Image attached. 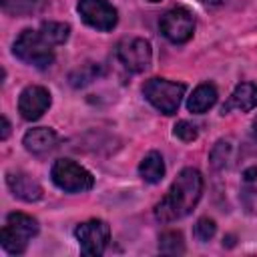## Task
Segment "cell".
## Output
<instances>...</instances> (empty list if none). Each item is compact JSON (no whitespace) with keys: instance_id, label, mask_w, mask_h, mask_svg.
Wrapping results in <instances>:
<instances>
[{"instance_id":"1","label":"cell","mask_w":257,"mask_h":257,"mask_svg":"<svg viewBox=\"0 0 257 257\" xmlns=\"http://www.w3.org/2000/svg\"><path fill=\"white\" fill-rule=\"evenodd\" d=\"M203 195V177L197 169H183L173 181L169 193L157 203L155 217L163 223H171L187 217Z\"/></svg>"},{"instance_id":"2","label":"cell","mask_w":257,"mask_h":257,"mask_svg":"<svg viewBox=\"0 0 257 257\" xmlns=\"http://www.w3.org/2000/svg\"><path fill=\"white\" fill-rule=\"evenodd\" d=\"M38 233V221L24 213H10L6 225L2 227V247L10 255H20L26 251L28 241Z\"/></svg>"},{"instance_id":"3","label":"cell","mask_w":257,"mask_h":257,"mask_svg":"<svg viewBox=\"0 0 257 257\" xmlns=\"http://www.w3.org/2000/svg\"><path fill=\"white\" fill-rule=\"evenodd\" d=\"M185 90H187V84L171 82L165 78H151L143 86L145 98L163 114H175L177 112L181 98L185 96Z\"/></svg>"},{"instance_id":"4","label":"cell","mask_w":257,"mask_h":257,"mask_svg":"<svg viewBox=\"0 0 257 257\" xmlns=\"http://www.w3.org/2000/svg\"><path fill=\"white\" fill-rule=\"evenodd\" d=\"M14 54L36 68H46L54 62L52 46L42 38L40 32L34 30H22L20 36L14 42Z\"/></svg>"},{"instance_id":"5","label":"cell","mask_w":257,"mask_h":257,"mask_svg":"<svg viewBox=\"0 0 257 257\" xmlns=\"http://www.w3.org/2000/svg\"><path fill=\"white\" fill-rule=\"evenodd\" d=\"M50 177L54 181V185L66 193H84L88 189H92L94 179L92 175L80 167L78 163L70 161V159H58L52 165Z\"/></svg>"},{"instance_id":"6","label":"cell","mask_w":257,"mask_h":257,"mask_svg":"<svg viewBox=\"0 0 257 257\" xmlns=\"http://www.w3.org/2000/svg\"><path fill=\"white\" fill-rule=\"evenodd\" d=\"M159 26H161V32L167 40H171L175 44H183L195 32V16L189 8L177 6V8H171L163 14Z\"/></svg>"},{"instance_id":"7","label":"cell","mask_w":257,"mask_h":257,"mask_svg":"<svg viewBox=\"0 0 257 257\" xmlns=\"http://www.w3.org/2000/svg\"><path fill=\"white\" fill-rule=\"evenodd\" d=\"M74 237L84 255H102V251L106 249L108 239H110V229L104 221L90 219V221L80 223L74 229Z\"/></svg>"},{"instance_id":"8","label":"cell","mask_w":257,"mask_h":257,"mask_svg":"<svg viewBox=\"0 0 257 257\" xmlns=\"http://www.w3.org/2000/svg\"><path fill=\"white\" fill-rule=\"evenodd\" d=\"M76 10L90 28H96L102 32L112 30L118 22L116 8L108 0H78Z\"/></svg>"},{"instance_id":"9","label":"cell","mask_w":257,"mask_h":257,"mask_svg":"<svg viewBox=\"0 0 257 257\" xmlns=\"http://www.w3.org/2000/svg\"><path fill=\"white\" fill-rule=\"evenodd\" d=\"M116 56L124 64V68L133 70V72H143L151 64L153 50H151L149 40L139 38V36H131V38H122L118 42Z\"/></svg>"},{"instance_id":"10","label":"cell","mask_w":257,"mask_h":257,"mask_svg":"<svg viewBox=\"0 0 257 257\" xmlns=\"http://www.w3.org/2000/svg\"><path fill=\"white\" fill-rule=\"evenodd\" d=\"M52 98H50V92L44 88V86H38V84H32V86H26L22 92H20V98H18V112L22 114L24 120H38L50 106Z\"/></svg>"},{"instance_id":"11","label":"cell","mask_w":257,"mask_h":257,"mask_svg":"<svg viewBox=\"0 0 257 257\" xmlns=\"http://www.w3.org/2000/svg\"><path fill=\"white\" fill-rule=\"evenodd\" d=\"M6 183L12 191L14 197L34 203L38 199H42V187L38 181H34L30 175L22 173V171H8L6 173Z\"/></svg>"},{"instance_id":"12","label":"cell","mask_w":257,"mask_h":257,"mask_svg":"<svg viewBox=\"0 0 257 257\" xmlns=\"http://www.w3.org/2000/svg\"><path fill=\"white\" fill-rule=\"evenodd\" d=\"M257 106V84L253 82H241L235 86V90L231 92L229 100L223 104V114L231 112V110H239V112H249Z\"/></svg>"},{"instance_id":"13","label":"cell","mask_w":257,"mask_h":257,"mask_svg":"<svg viewBox=\"0 0 257 257\" xmlns=\"http://www.w3.org/2000/svg\"><path fill=\"white\" fill-rule=\"evenodd\" d=\"M56 143H58V135L48 126L30 128L22 139L24 149L32 155H44V153L52 151L56 147Z\"/></svg>"},{"instance_id":"14","label":"cell","mask_w":257,"mask_h":257,"mask_svg":"<svg viewBox=\"0 0 257 257\" xmlns=\"http://www.w3.org/2000/svg\"><path fill=\"white\" fill-rule=\"evenodd\" d=\"M217 88L211 84V82H203V84H199L195 90H193V94L189 96V100H187V108L191 110V112H197V114H201V112H207L215 102H217Z\"/></svg>"},{"instance_id":"15","label":"cell","mask_w":257,"mask_h":257,"mask_svg":"<svg viewBox=\"0 0 257 257\" xmlns=\"http://www.w3.org/2000/svg\"><path fill=\"white\" fill-rule=\"evenodd\" d=\"M139 175L147 183H159L165 177V161H163L161 153H157V151L147 153L139 165Z\"/></svg>"},{"instance_id":"16","label":"cell","mask_w":257,"mask_h":257,"mask_svg":"<svg viewBox=\"0 0 257 257\" xmlns=\"http://www.w3.org/2000/svg\"><path fill=\"white\" fill-rule=\"evenodd\" d=\"M40 34H42V38H44L50 46H58V44H64V42L68 40L70 26L64 24V22H42Z\"/></svg>"},{"instance_id":"17","label":"cell","mask_w":257,"mask_h":257,"mask_svg":"<svg viewBox=\"0 0 257 257\" xmlns=\"http://www.w3.org/2000/svg\"><path fill=\"white\" fill-rule=\"evenodd\" d=\"M159 249L163 253H169V255H181L185 251V243H183V235L179 231H165L159 239Z\"/></svg>"},{"instance_id":"18","label":"cell","mask_w":257,"mask_h":257,"mask_svg":"<svg viewBox=\"0 0 257 257\" xmlns=\"http://www.w3.org/2000/svg\"><path fill=\"white\" fill-rule=\"evenodd\" d=\"M100 72V66L98 64H84L80 68H76L72 74H70V84L72 86H84L88 82H92Z\"/></svg>"},{"instance_id":"19","label":"cell","mask_w":257,"mask_h":257,"mask_svg":"<svg viewBox=\"0 0 257 257\" xmlns=\"http://www.w3.org/2000/svg\"><path fill=\"white\" fill-rule=\"evenodd\" d=\"M36 4H38V0H0L2 10L6 14H14V16H20V14L30 12Z\"/></svg>"},{"instance_id":"20","label":"cell","mask_w":257,"mask_h":257,"mask_svg":"<svg viewBox=\"0 0 257 257\" xmlns=\"http://www.w3.org/2000/svg\"><path fill=\"white\" fill-rule=\"evenodd\" d=\"M215 231H217V225H215V221L209 219V217H201V219L197 221V225H195V237H197L201 243L209 241V239L215 235Z\"/></svg>"},{"instance_id":"21","label":"cell","mask_w":257,"mask_h":257,"mask_svg":"<svg viewBox=\"0 0 257 257\" xmlns=\"http://www.w3.org/2000/svg\"><path fill=\"white\" fill-rule=\"evenodd\" d=\"M175 137L181 139V141H185V143H191V141H195V139L199 137V131H197V126H195L193 122H189V120H179V122L175 124Z\"/></svg>"},{"instance_id":"22","label":"cell","mask_w":257,"mask_h":257,"mask_svg":"<svg viewBox=\"0 0 257 257\" xmlns=\"http://www.w3.org/2000/svg\"><path fill=\"white\" fill-rule=\"evenodd\" d=\"M229 151H231V145L227 141H219L215 145V149L211 151V163H213V167H217V169L225 167V163L229 159Z\"/></svg>"},{"instance_id":"23","label":"cell","mask_w":257,"mask_h":257,"mask_svg":"<svg viewBox=\"0 0 257 257\" xmlns=\"http://www.w3.org/2000/svg\"><path fill=\"white\" fill-rule=\"evenodd\" d=\"M8 135H10V122H8V118H6V116H2V135H0V139H2V141H6V139H8Z\"/></svg>"},{"instance_id":"24","label":"cell","mask_w":257,"mask_h":257,"mask_svg":"<svg viewBox=\"0 0 257 257\" xmlns=\"http://www.w3.org/2000/svg\"><path fill=\"white\" fill-rule=\"evenodd\" d=\"M255 177H257V167H253V169L245 171V179H247V181H253Z\"/></svg>"},{"instance_id":"25","label":"cell","mask_w":257,"mask_h":257,"mask_svg":"<svg viewBox=\"0 0 257 257\" xmlns=\"http://www.w3.org/2000/svg\"><path fill=\"white\" fill-rule=\"evenodd\" d=\"M199 2H203V4H207V6H221V4H225L227 0H199Z\"/></svg>"},{"instance_id":"26","label":"cell","mask_w":257,"mask_h":257,"mask_svg":"<svg viewBox=\"0 0 257 257\" xmlns=\"http://www.w3.org/2000/svg\"><path fill=\"white\" fill-rule=\"evenodd\" d=\"M251 126H253V137H255V139H257V118H255V120H253V124H251Z\"/></svg>"},{"instance_id":"27","label":"cell","mask_w":257,"mask_h":257,"mask_svg":"<svg viewBox=\"0 0 257 257\" xmlns=\"http://www.w3.org/2000/svg\"><path fill=\"white\" fill-rule=\"evenodd\" d=\"M149 2H161V0H149Z\"/></svg>"}]
</instances>
